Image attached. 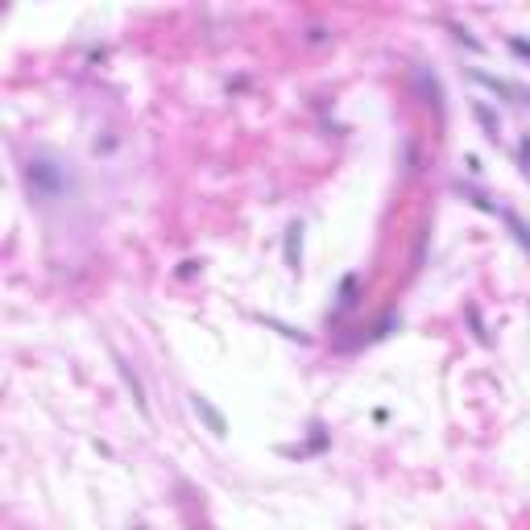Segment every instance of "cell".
<instances>
[{
	"instance_id": "cell-1",
	"label": "cell",
	"mask_w": 530,
	"mask_h": 530,
	"mask_svg": "<svg viewBox=\"0 0 530 530\" xmlns=\"http://www.w3.org/2000/svg\"><path fill=\"white\" fill-rule=\"evenodd\" d=\"M472 116L485 125V137H489V141H498V137H501V121H493V112H489L485 104H472Z\"/></svg>"
},
{
	"instance_id": "cell-2",
	"label": "cell",
	"mask_w": 530,
	"mask_h": 530,
	"mask_svg": "<svg viewBox=\"0 0 530 530\" xmlns=\"http://www.w3.org/2000/svg\"><path fill=\"white\" fill-rule=\"evenodd\" d=\"M191 406H195V410H199V414L207 418V427H212L216 435H224V418H219L216 410H212V402H207V398H199V394H195V398H191Z\"/></svg>"
}]
</instances>
